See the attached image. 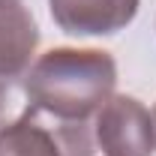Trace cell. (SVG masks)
Segmentation results:
<instances>
[{"label": "cell", "instance_id": "6da1fadb", "mask_svg": "<svg viewBox=\"0 0 156 156\" xmlns=\"http://www.w3.org/2000/svg\"><path fill=\"white\" fill-rule=\"evenodd\" d=\"M114 87L117 63L102 48H51L24 75L30 108L54 120H93Z\"/></svg>", "mask_w": 156, "mask_h": 156}, {"label": "cell", "instance_id": "7a4b0ae2", "mask_svg": "<svg viewBox=\"0 0 156 156\" xmlns=\"http://www.w3.org/2000/svg\"><path fill=\"white\" fill-rule=\"evenodd\" d=\"M93 120H54L27 105V111L0 126V156H93Z\"/></svg>", "mask_w": 156, "mask_h": 156}, {"label": "cell", "instance_id": "3957f363", "mask_svg": "<svg viewBox=\"0 0 156 156\" xmlns=\"http://www.w3.org/2000/svg\"><path fill=\"white\" fill-rule=\"evenodd\" d=\"M93 141L102 156H153V114L141 99L114 93L93 114Z\"/></svg>", "mask_w": 156, "mask_h": 156}, {"label": "cell", "instance_id": "277c9868", "mask_svg": "<svg viewBox=\"0 0 156 156\" xmlns=\"http://www.w3.org/2000/svg\"><path fill=\"white\" fill-rule=\"evenodd\" d=\"M141 0H48L51 18L69 36H114L138 15Z\"/></svg>", "mask_w": 156, "mask_h": 156}, {"label": "cell", "instance_id": "5b68a950", "mask_svg": "<svg viewBox=\"0 0 156 156\" xmlns=\"http://www.w3.org/2000/svg\"><path fill=\"white\" fill-rule=\"evenodd\" d=\"M39 48V27L24 0H0V84L27 75Z\"/></svg>", "mask_w": 156, "mask_h": 156}, {"label": "cell", "instance_id": "8992f818", "mask_svg": "<svg viewBox=\"0 0 156 156\" xmlns=\"http://www.w3.org/2000/svg\"><path fill=\"white\" fill-rule=\"evenodd\" d=\"M0 114H3V84H0Z\"/></svg>", "mask_w": 156, "mask_h": 156}, {"label": "cell", "instance_id": "52a82bcc", "mask_svg": "<svg viewBox=\"0 0 156 156\" xmlns=\"http://www.w3.org/2000/svg\"><path fill=\"white\" fill-rule=\"evenodd\" d=\"M153 129H156V105H153Z\"/></svg>", "mask_w": 156, "mask_h": 156}]
</instances>
